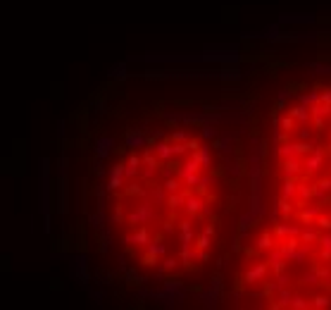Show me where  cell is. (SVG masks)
<instances>
[{
  "label": "cell",
  "mask_w": 331,
  "mask_h": 310,
  "mask_svg": "<svg viewBox=\"0 0 331 310\" xmlns=\"http://www.w3.org/2000/svg\"><path fill=\"white\" fill-rule=\"evenodd\" d=\"M260 196L267 217L331 231V77L300 84L279 100Z\"/></svg>",
  "instance_id": "cell-2"
},
{
  "label": "cell",
  "mask_w": 331,
  "mask_h": 310,
  "mask_svg": "<svg viewBox=\"0 0 331 310\" xmlns=\"http://www.w3.org/2000/svg\"><path fill=\"white\" fill-rule=\"evenodd\" d=\"M243 191L234 148L212 129L172 122L114 155L103 189L105 227L143 277L189 282L236 239Z\"/></svg>",
  "instance_id": "cell-1"
},
{
  "label": "cell",
  "mask_w": 331,
  "mask_h": 310,
  "mask_svg": "<svg viewBox=\"0 0 331 310\" xmlns=\"http://www.w3.org/2000/svg\"><path fill=\"white\" fill-rule=\"evenodd\" d=\"M234 262L231 291L238 306L331 308V231L262 215L246 227Z\"/></svg>",
  "instance_id": "cell-3"
}]
</instances>
